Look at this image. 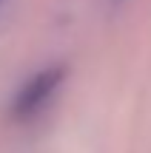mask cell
Masks as SVG:
<instances>
[{
    "label": "cell",
    "mask_w": 151,
    "mask_h": 153,
    "mask_svg": "<svg viewBox=\"0 0 151 153\" xmlns=\"http://www.w3.org/2000/svg\"><path fill=\"white\" fill-rule=\"evenodd\" d=\"M63 76H66V68L63 65H51V68L37 71L32 79H26L20 85V91L14 94V99H11L9 116L17 125L34 122L51 105V99L57 97V91H60V85H63Z\"/></svg>",
    "instance_id": "1"
},
{
    "label": "cell",
    "mask_w": 151,
    "mask_h": 153,
    "mask_svg": "<svg viewBox=\"0 0 151 153\" xmlns=\"http://www.w3.org/2000/svg\"><path fill=\"white\" fill-rule=\"evenodd\" d=\"M0 9H3V0H0Z\"/></svg>",
    "instance_id": "2"
}]
</instances>
